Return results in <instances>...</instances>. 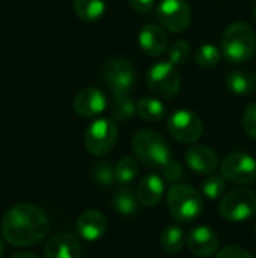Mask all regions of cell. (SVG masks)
Returning a JSON list of instances; mask_svg holds the SVG:
<instances>
[{"mask_svg":"<svg viewBox=\"0 0 256 258\" xmlns=\"http://www.w3.org/2000/svg\"><path fill=\"white\" fill-rule=\"evenodd\" d=\"M2 234L12 246H30L48 234V219L42 209L33 204H17L2 219Z\"/></svg>","mask_w":256,"mask_h":258,"instance_id":"1","label":"cell"},{"mask_svg":"<svg viewBox=\"0 0 256 258\" xmlns=\"http://www.w3.org/2000/svg\"><path fill=\"white\" fill-rule=\"evenodd\" d=\"M131 148L136 159L151 169L161 168L172 159L167 141L154 130L137 132L131 141Z\"/></svg>","mask_w":256,"mask_h":258,"instance_id":"2","label":"cell"},{"mask_svg":"<svg viewBox=\"0 0 256 258\" xmlns=\"http://www.w3.org/2000/svg\"><path fill=\"white\" fill-rule=\"evenodd\" d=\"M256 51L253 29L246 23H232L222 36V53L232 63H243L252 59Z\"/></svg>","mask_w":256,"mask_h":258,"instance_id":"3","label":"cell"},{"mask_svg":"<svg viewBox=\"0 0 256 258\" xmlns=\"http://www.w3.org/2000/svg\"><path fill=\"white\" fill-rule=\"evenodd\" d=\"M169 215L180 224L195 222L204 209L202 197L189 184H174L167 192Z\"/></svg>","mask_w":256,"mask_h":258,"instance_id":"4","label":"cell"},{"mask_svg":"<svg viewBox=\"0 0 256 258\" xmlns=\"http://www.w3.org/2000/svg\"><path fill=\"white\" fill-rule=\"evenodd\" d=\"M118 141V125L115 119L100 118L89 124L84 132V147L94 156L109 154Z\"/></svg>","mask_w":256,"mask_h":258,"instance_id":"5","label":"cell"},{"mask_svg":"<svg viewBox=\"0 0 256 258\" xmlns=\"http://www.w3.org/2000/svg\"><path fill=\"white\" fill-rule=\"evenodd\" d=\"M219 212L229 222L247 221L256 213V195L244 187L234 189L220 200Z\"/></svg>","mask_w":256,"mask_h":258,"instance_id":"6","label":"cell"},{"mask_svg":"<svg viewBox=\"0 0 256 258\" xmlns=\"http://www.w3.org/2000/svg\"><path fill=\"white\" fill-rule=\"evenodd\" d=\"M148 88L160 100L174 98L181 86V76L169 60L157 62L148 73Z\"/></svg>","mask_w":256,"mask_h":258,"instance_id":"7","label":"cell"},{"mask_svg":"<svg viewBox=\"0 0 256 258\" xmlns=\"http://www.w3.org/2000/svg\"><path fill=\"white\" fill-rule=\"evenodd\" d=\"M103 80L112 89V94H128L136 82L133 63L122 56L109 59L103 68Z\"/></svg>","mask_w":256,"mask_h":258,"instance_id":"8","label":"cell"},{"mask_svg":"<svg viewBox=\"0 0 256 258\" xmlns=\"http://www.w3.org/2000/svg\"><path fill=\"white\" fill-rule=\"evenodd\" d=\"M167 130L174 139L183 144H195L202 138L204 122L198 113L189 109L175 110L167 119Z\"/></svg>","mask_w":256,"mask_h":258,"instance_id":"9","label":"cell"},{"mask_svg":"<svg viewBox=\"0 0 256 258\" xmlns=\"http://www.w3.org/2000/svg\"><path fill=\"white\" fill-rule=\"evenodd\" d=\"M222 175L231 183L249 186L256 180V160L244 151H232L222 162Z\"/></svg>","mask_w":256,"mask_h":258,"instance_id":"10","label":"cell"},{"mask_svg":"<svg viewBox=\"0 0 256 258\" xmlns=\"http://www.w3.org/2000/svg\"><path fill=\"white\" fill-rule=\"evenodd\" d=\"M157 18L161 27L180 33L189 27L192 21V9L186 0H161L157 8Z\"/></svg>","mask_w":256,"mask_h":258,"instance_id":"11","label":"cell"},{"mask_svg":"<svg viewBox=\"0 0 256 258\" xmlns=\"http://www.w3.org/2000/svg\"><path fill=\"white\" fill-rule=\"evenodd\" d=\"M74 112L84 118H92L103 113L107 107V98L98 88H84L74 97Z\"/></svg>","mask_w":256,"mask_h":258,"instance_id":"12","label":"cell"},{"mask_svg":"<svg viewBox=\"0 0 256 258\" xmlns=\"http://www.w3.org/2000/svg\"><path fill=\"white\" fill-rule=\"evenodd\" d=\"M219 245L220 240L210 227H195L187 236V246L198 257H211L219 251Z\"/></svg>","mask_w":256,"mask_h":258,"instance_id":"13","label":"cell"},{"mask_svg":"<svg viewBox=\"0 0 256 258\" xmlns=\"http://www.w3.org/2000/svg\"><path fill=\"white\" fill-rule=\"evenodd\" d=\"M186 163L193 172L211 175L219 166V157L207 145H193L186 151Z\"/></svg>","mask_w":256,"mask_h":258,"instance_id":"14","label":"cell"},{"mask_svg":"<svg viewBox=\"0 0 256 258\" xmlns=\"http://www.w3.org/2000/svg\"><path fill=\"white\" fill-rule=\"evenodd\" d=\"M44 255L45 258H81V245L74 234L59 233L48 239Z\"/></svg>","mask_w":256,"mask_h":258,"instance_id":"15","label":"cell"},{"mask_svg":"<svg viewBox=\"0 0 256 258\" xmlns=\"http://www.w3.org/2000/svg\"><path fill=\"white\" fill-rule=\"evenodd\" d=\"M167 33L164 27L157 24H145L139 32V45L149 56H161L167 50Z\"/></svg>","mask_w":256,"mask_h":258,"instance_id":"16","label":"cell"},{"mask_svg":"<svg viewBox=\"0 0 256 258\" xmlns=\"http://www.w3.org/2000/svg\"><path fill=\"white\" fill-rule=\"evenodd\" d=\"M75 228L77 234L81 239L88 242H95L104 236L107 230V219L98 210H86L78 216Z\"/></svg>","mask_w":256,"mask_h":258,"instance_id":"17","label":"cell"},{"mask_svg":"<svg viewBox=\"0 0 256 258\" xmlns=\"http://www.w3.org/2000/svg\"><path fill=\"white\" fill-rule=\"evenodd\" d=\"M164 194V181L157 174H148L145 175L136 189V197L140 204L146 207H152L160 203Z\"/></svg>","mask_w":256,"mask_h":258,"instance_id":"18","label":"cell"},{"mask_svg":"<svg viewBox=\"0 0 256 258\" xmlns=\"http://www.w3.org/2000/svg\"><path fill=\"white\" fill-rule=\"evenodd\" d=\"M226 86L232 94L238 97H246L255 91L256 76L249 71H232L226 77Z\"/></svg>","mask_w":256,"mask_h":258,"instance_id":"19","label":"cell"},{"mask_svg":"<svg viewBox=\"0 0 256 258\" xmlns=\"http://www.w3.org/2000/svg\"><path fill=\"white\" fill-rule=\"evenodd\" d=\"M113 207H115L118 215L131 216L139 209V200H137L136 194L131 189L122 186L113 195Z\"/></svg>","mask_w":256,"mask_h":258,"instance_id":"20","label":"cell"},{"mask_svg":"<svg viewBox=\"0 0 256 258\" xmlns=\"http://www.w3.org/2000/svg\"><path fill=\"white\" fill-rule=\"evenodd\" d=\"M137 115L148 122H158L166 116V109L160 98L143 97L137 101Z\"/></svg>","mask_w":256,"mask_h":258,"instance_id":"21","label":"cell"},{"mask_svg":"<svg viewBox=\"0 0 256 258\" xmlns=\"http://www.w3.org/2000/svg\"><path fill=\"white\" fill-rule=\"evenodd\" d=\"M74 11L83 21L94 23L104 15L106 3L104 0H74Z\"/></svg>","mask_w":256,"mask_h":258,"instance_id":"22","label":"cell"},{"mask_svg":"<svg viewBox=\"0 0 256 258\" xmlns=\"http://www.w3.org/2000/svg\"><path fill=\"white\" fill-rule=\"evenodd\" d=\"M137 113V101H134L128 94H115L113 95V119L124 122L131 119Z\"/></svg>","mask_w":256,"mask_h":258,"instance_id":"23","label":"cell"},{"mask_svg":"<svg viewBox=\"0 0 256 258\" xmlns=\"http://www.w3.org/2000/svg\"><path fill=\"white\" fill-rule=\"evenodd\" d=\"M184 243H186V236H184V231L178 225L167 227L160 236L161 249L170 255L178 254L184 248Z\"/></svg>","mask_w":256,"mask_h":258,"instance_id":"24","label":"cell"},{"mask_svg":"<svg viewBox=\"0 0 256 258\" xmlns=\"http://www.w3.org/2000/svg\"><path fill=\"white\" fill-rule=\"evenodd\" d=\"M139 174V160L134 157H122L116 166H115V177H116V183H119L121 186H127L130 184Z\"/></svg>","mask_w":256,"mask_h":258,"instance_id":"25","label":"cell"},{"mask_svg":"<svg viewBox=\"0 0 256 258\" xmlns=\"http://www.w3.org/2000/svg\"><path fill=\"white\" fill-rule=\"evenodd\" d=\"M220 57H222V53L214 44H202L195 53V60L202 68L216 67L220 62Z\"/></svg>","mask_w":256,"mask_h":258,"instance_id":"26","label":"cell"},{"mask_svg":"<svg viewBox=\"0 0 256 258\" xmlns=\"http://www.w3.org/2000/svg\"><path fill=\"white\" fill-rule=\"evenodd\" d=\"M202 195L211 201L220 198L226 190V178L223 175H208L202 183Z\"/></svg>","mask_w":256,"mask_h":258,"instance_id":"27","label":"cell"},{"mask_svg":"<svg viewBox=\"0 0 256 258\" xmlns=\"http://www.w3.org/2000/svg\"><path fill=\"white\" fill-rule=\"evenodd\" d=\"M190 54H192V47L184 39L174 42L167 48V60L170 63H174L175 67L177 65H184L190 59Z\"/></svg>","mask_w":256,"mask_h":258,"instance_id":"28","label":"cell"},{"mask_svg":"<svg viewBox=\"0 0 256 258\" xmlns=\"http://www.w3.org/2000/svg\"><path fill=\"white\" fill-rule=\"evenodd\" d=\"M92 175H94L95 183H98L100 186H104V187H107V186L113 184V181H116L115 166L110 162H100V163H97L94 166Z\"/></svg>","mask_w":256,"mask_h":258,"instance_id":"29","label":"cell"},{"mask_svg":"<svg viewBox=\"0 0 256 258\" xmlns=\"http://www.w3.org/2000/svg\"><path fill=\"white\" fill-rule=\"evenodd\" d=\"M160 169H161V175H163L164 180L169 181V183H177V181H180L181 177L184 175V169H183L181 163H180L178 160H174V159H170V160H169L164 166H161Z\"/></svg>","mask_w":256,"mask_h":258,"instance_id":"30","label":"cell"},{"mask_svg":"<svg viewBox=\"0 0 256 258\" xmlns=\"http://www.w3.org/2000/svg\"><path fill=\"white\" fill-rule=\"evenodd\" d=\"M243 128L252 139H256V103L250 104L244 110V113H243Z\"/></svg>","mask_w":256,"mask_h":258,"instance_id":"31","label":"cell"},{"mask_svg":"<svg viewBox=\"0 0 256 258\" xmlns=\"http://www.w3.org/2000/svg\"><path fill=\"white\" fill-rule=\"evenodd\" d=\"M216 258H253L252 254L241 246H226L219 251Z\"/></svg>","mask_w":256,"mask_h":258,"instance_id":"32","label":"cell"},{"mask_svg":"<svg viewBox=\"0 0 256 258\" xmlns=\"http://www.w3.org/2000/svg\"><path fill=\"white\" fill-rule=\"evenodd\" d=\"M128 3L134 11H137L140 14H145V12H149L154 8L155 0H128Z\"/></svg>","mask_w":256,"mask_h":258,"instance_id":"33","label":"cell"},{"mask_svg":"<svg viewBox=\"0 0 256 258\" xmlns=\"http://www.w3.org/2000/svg\"><path fill=\"white\" fill-rule=\"evenodd\" d=\"M12 258H39L38 255L32 254V252H20V254H15Z\"/></svg>","mask_w":256,"mask_h":258,"instance_id":"34","label":"cell"},{"mask_svg":"<svg viewBox=\"0 0 256 258\" xmlns=\"http://www.w3.org/2000/svg\"><path fill=\"white\" fill-rule=\"evenodd\" d=\"M3 252H5V246H3V242L0 239V258L3 257Z\"/></svg>","mask_w":256,"mask_h":258,"instance_id":"35","label":"cell"},{"mask_svg":"<svg viewBox=\"0 0 256 258\" xmlns=\"http://www.w3.org/2000/svg\"><path fill=\"white\" fill-rule=\"evenodd\" d=\"M255 17H256V6H255Z\"/></svg>","mask_w":256,"mask_h":258,"instance_id":"36","label":"cell"},{"mask_svg":"<svg viewBox=\"0 0 256 258\" xmlns=\"http://www.w3.org/2000/svg\"><path fill=\"white\" fill-rule=\"evenodd\" d=\"M255 236H256V228H255Z\"/></svg>","mask_w":256,"mask_h":258,"instance_id":"37","label":"cell"}]
</instances>
